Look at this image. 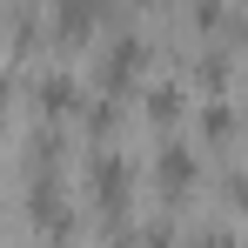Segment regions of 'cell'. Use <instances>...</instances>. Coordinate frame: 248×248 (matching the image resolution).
<instances>
[{
  "label": "cell",
  "instance_id": "cell-3",
  "mask_svg": "<svg viewBox=\"0 0 248 248\" xmlns=\"http://www.w3.org/2000/svg\"><path fill=\"white\" fill-rule=\"evenodd\" d=\"M202 248H228V242H221V235H215V242H202Z\"/></svg>",
  "mask_w": 248,
  "mask_h": 248
},
{
  "label": "cell",
  "instance_id": "cell-2",
  "mask_svg": "<svg viewBox=\"0 0 248 248\" xmlns=\"http://www.w3.org/2000/svg\"><path fill=\"white\" fill-rule=\"evenodd\" d=\"M34 101H41V114H54V108H67V101H74V81H67V74H41Z\"/></svg>",
  "mask_w": 248,
  "mask_h": 248
},
{
  "label": "cell",
  "instance_id": "cell-1",
  "mask_svg": "<svg viewBox=\"0 0 248 248\" xmlns=\"http://www.w3.org/2000/svg\"><path fill=\"white\" fill-rule=\"evenodd\" d=\"M47 7H54L61 34H87V27H94V14H101V0H47Z\"/></svg>",
  "mask_w": 248,
  "mask_h": 248
}]
</instances>
